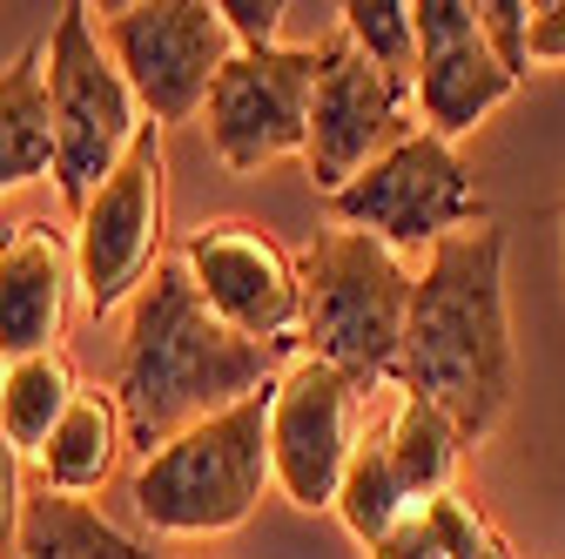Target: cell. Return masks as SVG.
Here are the masks:
<instances>
[{
  "label": "cell",
  "instance_id": "1",
  "mask_svg": "<svg viewBox=\"0 0 565 559\" xmlns=\"http://www.w3.org/2000/svg\"><path fill=\"white\" fill-rule=\"evenodd\" d=\"M512 384H519V351L505 310V230L478 223L445 236L417 270L397 391L431 398L465 445H484L505 425Z\"/></svg>",
  "mask_w": 565,
  "mask_h": 559
},
{
  "label": "cell",
  "instance_id": "2",
  "mask_svg": "<svg viewBox=\"0 0 565 559\" xmlns=\"http://www.w3.org/2000/svg\"><path fill=\"white\" fill-rule=\"evenodd\" d=\"M276 378H282V358L269 344L236 337L202 304L182 256L162 263L149 284H141V297L128 304L115 398H121V418H128V445H141V458L162 452L175 432L202 425V418L269 391Z\"/></svg>",
  "mask_w": 565,
  "mask_h": 559
},
{
  "label": "cell",
  "instance_id": "3",
  "mask_svg": "<svg viewBox=\"0 0 565 559\" xmlns=\"http://www.w3.org/2000/svg\"><path fill=\"white\" fill-rule=\"evenodd\" d=\"M269 391L202 418V425L175 432L162 452L135 465V519L162 539H223L249 526L263 493L276 485L269 472Z\"/></svg>",
  "mask_w": 565,
  "mask_h": 559
},
{
  "label": "cell",
  "instance_id": "4",
  "mask_svg": "<svg viewBox=\"0 0 565 559\" xmlns=\"http://www.w3.org/2000/svg\"><path fill=\"white\" fill-rule=\"evenodd\" d=\"M303 358H323L358 391L397 384L417 270L371 230H323L303 256Z\"/></svg>",
  "mask_w": 565,
  "mask_h": 559
},
{
  "label": "cell",
  "instance_id": "5",
  "mask_svg": "<svg viewBox=\"0 0 565 559\" xmlns=\"http://www.w3.org/2000/svg\"><path fill=\"white\" fill-rule=\"evenodd\" d=\"M41 48H47V108H54V189L82 217L88 196L128 162L149 115H141L115 54L102 48L88 8H61Z\"/></svg>",
  "mask_w": 565,
  "mask_h": 559
},
{
  "label": "cell",
  "instance_id": "6",
  "mask_svg": "<svg viewBox=\"0 0 565 559\" xmlns=\"http://www.w3.org/2000/svg\"><path fill=\"white\" fill-rule=\"evenodd\" d=\"M102 48L128 75L141 115L156 128L189 122L209 108V88L223 82V67L243 54L223 8L209 0H135L102 21Z\"/></svg>",
  "mask_w": 565,
  "mask_h": 559
},
{
  "label": "cell",
  "instance_id": "7",
  "mask_svg": "<svg viewBox=\"0 0 565 559\" xmlns=\"http://www.w3.org/2000/svg\"><path fill=\"white\" fill-rule=\"evenodd\" d=\"M330 217L343 230H371L397 256L404 250L431 256L445 236L484 223V196H478V176L465 169V156L417 128L391 156H377L343 196H330Z\"/></svg>",
  "mask_w": 565,
  "mask_h": 559
},
{
  "label": "cell",
  "instance_id": "8",
  "mask_svg": "<svg viewBox=\"0 0 565 559\" xmlns=\"http://www.w3.org/2000/svg\"><path fill=\"white\" fill-rule=\"evenodd\" d=\"M162 230H169V156H162V128L149 122L135 135L128 162L88 196V209L75 217L82 304L95 317L135 304L141 284L169 263L162 256Z\"/></svg>",
  "mask_w": 565,
  "mask_h": 559
},
{
  "label": "cell",
  "instance_id": "9",
  "mask_svg": "<svg viewBox=\"0 0 565 559\" xmlns=\"http://www.w3.org/2000/svg\"><path fill=\"white\" fill-rule=\"evenodd\" d=\"M182 270L236 337L303 358V263L249 217H216L182 243Z\"/></svg>",
  "mask_w": 565,
  "mask_h": 559
},
{
  "label": "cell",
  "instance_id": "10",
  "mask_svg": "<svg viewBox=\"0 0 565 559\" xmlns=\"http://www.w3.org/2000/svg\"><path fill=\"white\" fill-rule=\"evenodd\" d=\"M404 135H417V82L384 75L371 54L330 34L323 67H317V95H310V149H303L310 182L323 196H343Z\"/></svg>",
  "mask_w": 565,
  "mask_h": 559
},
{
  "label": "cell",
  "instance_id": "11",
  "mask_svg": "<svg viewBox=\"0 0 565 559\" xmlns=\"http://www.w3.org/2000/svg\"><path fill=\"white\" fill-rule=\"evenodd\" d=\"M317 48H263L236 54L223 82L209 88V149L230 176H263L269 162H290L310 149V95H317Z\"/></svg>",
  "mask_w": 565,
  "mask_h": 559
},
{
  "label": "cell",
  "instance_id": "12",
  "mask_svg": "<svg viewBox=\"0 0 565 559\" xmlns=\"http://www.w3.org/2000/svg\"><path fill=\"white\" fill-rule=\"evenodd\" d=\"M364 391L323 358H290L269 398V472L297 513H337L343 472L358 458Z\"/></svg>",
  "mask_w": 565,
  "mask_h": 559
},
{
  "label": "cell",
  "instance_id": "13",
  "mask_svg": "<svg viewBox=\"0 0 565 559\" xmlns=\"http://www.w3.org/2000/svg\"><path fill=\"white\" fill-rule=\"evenodd\" d=\"M411 21H417V128L424 135L458 143L491 108H505L519 95L505 61L491 54L471 0H411Z\"/></svg>",
  "mask_w": 565,
  "mask_h": 559
},
{
  "label": "cell",
  "instance_id": "14",
  "mask_svg": "<svg viewBox=\"0 0 565 559\" xmlns=\"http://www.w3.org/2000/svg\"><path fill=\"white\" fill-rule=\"evenodd\" d=\"M75 291H82L75 236H61L54 223H14L0 243V358L14 365L61 351Z\"/></svg>",
  "mask_w": 565,
  "mask_h": 559
},
{
  "label": "cell",
  "instance_id": "15",
  "mask_svg": "<svg viewBox=\"0 0 565 559\" xmlns=\"http://www.w3.org/2000/svg\"><path fill=\"white\" fill-rule=\"evenodd\" d=\"M121 445H128V418H121V398L102 391V384H82V398L67 404V418L54 425L47 452L34 458L41 472V493L54 499H88L115 478L121 465Z\"/></svg>",
  "mask_w": 565,
  "mask_h": 559
},
{
  "label": "cell",
  "instance_id": "16",
  "mask_svg": "<svg viewBox=\"0 0 565 559\" xmlns=\"http://www.w3.org/2000/svg\"><path fill=\"white\" fill-rule=\"evenodd\" d=\"M54 176V108H47V48H21L0 67V196Z\"/></svg>",
  "mask_w": 565,
  "mask_h": 559
},
{
  "label": "cell",
  "instance_id": "17",
  "mask_svg": "<svg viewBox=\"0 0 565 559\" xmlns=\"http://www.w3.org/2000/svg\"><path fill=\"white\" fill-rule=\"evenodd\" d=\"M384 452L404 478V493L411 506H431L445 493H458V465H465V439L458 425L431 404V398H417V391H397L391 418H384Z\"/></svg>",
  "mask_w": 565,
  "mask_h": 559
},
{
  "label": "cell",
  "instance_id": "18",
  "mask_svg": "<svg viewBox=\"0 0 565 559\" xmlns=\"http://www.w3.org/2000/svg\"><path fill=\"white\" fill-rule=\"evenodd\" d=\"M75 398H82V378H75V365H67L61 351L14 358L8 371H0V439H8L21 458H41Z\"/></svg>",
  "mask_w": 565,
  "mask_h": 559
},
{
  "label": "cell",
  "instance_id": "19",
  "mask_svg": "<svg viewBox=\"0 0 565 559\" xmlns=\"http://www.w3.org/2000/svg\"><path fill=\"white\" fill-rule=\"evenodd\" d=\"M21 559H156V546H141L135 532H121V526H115L102 506H88V499L34 493V499H28Z\"/></svg>",
  "mask_w": 565,
  "mask_h": 559
},
{
  "label": "cell",
  "instance_id": "20",
  "mask_svg": "<svg viewBox=\"0 0 565 559\" xmlns=\"http://www.w3.org/2000/svg\"><path fill=\"white\" fill-rule=\"evenodd\" d=\"M411 513H424V506H411L404 478H397V465H391V452H384V432H371V439L358 445V458H350V472H343L337 519H343L350 539L371 552V546H377L397 519H411Z\"/></svg>",
  "mask_w": 565,
  "mask_h": 559
},
{
  "label": "cell",
  "instance_id": "21",
  "mask_svg": "<svg viewBox=\"0 0 565 559\" xmlns=\"http://www.w3.org/2000/svg\"><path fill=\"white\" fill-rule=\"evenodd\" d=\"M337 34L371 54L384 75L417 82V21H411V0H343L337 8Z\"/></svg>",
  "mask_w": 565,
  "mask_h": 559
},
{
  "label": "cell",
  "instance_id": "22",
  "mask_svg": "<svg viewBox=\"0 0 565 559\" xmlns=\"http://www.w3.org/2000/svg\"><path fill=\"white\" fill-rule=\"evenodd\" d=\"M431 526H438V546H445V559H519L512 552V539L491 526L465 493H445V499H431Z\"/></svg>",
  "mask_w": 565,
  "mask_h": 559
},
{
  "label": "cell",
  "instance_id": "23",
  "mask_svg": "<svg viewBox=\"0 0 565 559\" xmlns=\"http://www.w3.org/2000/svg\"><path fill=\"white\" fill-rule=\"evenodd\" d=\"M478 28H484L491 54L505 61V75L525 82V75H532V8H525V0H484V8H478Z\"/></svg>",
  "mask_w": 565,
  "mask_h": 559
},
{
  "label": "cell",
  "instance_id": "24",
  "mask_svg": "<svg viewBox=\"0 0 565 559\" xmlns=\"http://www.w3.org/2000/svg\"><path fill=\"white\" fill-rule=\"evenodd\" d=\"M28 532V458L0 439V559H21Z\"/></svg>",
  "mask_w": 565,
  "mask_h": 559
},
{
  "label": "cell",
  "instance_id": "25",
  "mask_svg": "<svg viewBox=\"0 0 565 559\" xmlns=\"http://www.w3.org/2000/svg\"><path fill=\"white\" fill-rule=\"evenodd\" d=\"M223 8V21H230V34H236V48L243 54H263V48H282L276 34H282V0H216Z\"/></svg>",
  "mask_w": 565,
  "mask_h": 559
},
{
  "label": "cell",
  "instance_id": "26",
  "mask_svg": "<svg viewBox=\"0 0 565 559\" xmlns=\"http://www.w3.org/2000/svg\"><path fill=\"white\" fill-rule=\"evenodd\" d=\"M364 559H445V546H438V526H431V506L424 513H411V519H397Z\"/></svg>",
  "mask_w": 565,
  "mask_h": 559
},
{
  "label": "cell",
  "instance_id": "27",
  "mask_svg": "<svg viewBox=\"0 0 565 559\" xmlns=\"http://www.w3.org/2000/svg\"><path fill=\"white\" fill-rule=\"evenodd\" d=\"M532 67H565V0H532Z\"/></svg>",
  "mask_w": 565,
  "mask_h": 559
},
{
  "label": "cell",
  "instance_id": "28",
  "mask_svg": "<svg viewBox=\"0 0 565 559\" xmlns=\"http://www.w3.org/2000/svg\"><path fill=\"white\" fill-rule=\"evenodd\" d=\"M0 371H8V358H0Z\"/></svg>",
  "mask_w": 565,
  "mask_h": 559
},
{
  "label": "cell",
  "instance_id": "29",
  "mask_svg": "<svg viewBox=\"0 0 565 559\" xmlns=\"http://www.w3.org/2000/svg\"><path fill=\"white\" fill-rule=\"evenodd\" d=\"M0 243H8V236H0Z\"/></svg>",
  "mask_w": 565,
  "mask_h": 559
}]
</instances>
